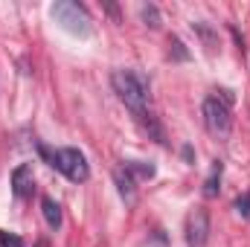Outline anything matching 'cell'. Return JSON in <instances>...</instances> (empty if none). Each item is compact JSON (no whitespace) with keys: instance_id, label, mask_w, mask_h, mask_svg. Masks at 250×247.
<instances>
[{"instance_id":"1","label":"cell","mask_w":250,"mask_h":247,"mask_svg":"<svg viewBox=\"0 0 250 247\" xmlns=\"http://www.w3.org/2000/svg\"><path fill=\"white\" fill-rule=\"evenodd\" d=\"M111 84L117 90V96L125 102V108L140 117L148 111V102H151V87H148V79L137 70H114L111 73Z\"/></svg>"},{"instance_id":"2","label":"cell","mask_w":250,"mask_h":247,"mask_svg":"<svg viewBox=\"0 0 250 247\" xmlns=\"http://www.w3.org/2000/svg\"><path fill=\"white\" fill-rule=\"evenodd\" d=\"M53 18L62 23L67 32H73V35H90V15H87L84 6H79L73 0L53 3Z\"/></svg>"},{"instance_id":"3","label":"cell","mask_w":250,"mask_h":247,"mask_svg":"<svg viewBox=\"0 0 250 247\" xmlns=\"http://www.w3.org/2000/svg\"><path fill=\"white\" fill-rule=\"evenodd\" d=\"M201 114H204V125H207V131H209L212 137H218V140L230 137V131H233V117H230V108H227L218 96H207Z\"/></svg>"},{"instance_id":"4","label":"cell","mask_w":250,"mask_h":247,"mask_svg":"<svg viewBox=\"0 0 250 247\" xmlns=\"http://www.w3.org/2000/svg\"><path fill=\"white\" fill-rule=\"evenodd\" d=\"M50 166H56L64 178H70L73 184H84L90 178V166H87V160H84V154L79 148H59V151H53V163Z\"/></svg>"},{"instance_id":"5","label":"cell","mask_w":250,"mask_h":247,"mask_svg":"<svg viewBox=\"0 0 250 247\" xmlns=\"http://www.w3.org/2000/svg\"><path fill=\"white\" fill-rule=\"evenodd\" d=\"M207 239H209V212L204 206H195L187 218V245L207 247Z\"/></svg>"},{"instance_id":"6","label":"cell","mask_w":250,"mask_h":247,"mask_svg":"<svg viewBox=\"0 0 250 247\" xmlns=\"http://www.w3.org/2000/svg\"><path fill=\"white\" fill-rule=\"evenodd\" d=\"M12 189H15V195L18 198H29L32 195V166L29 163H21L15 172H12Z\"/></svg>"},{"instance_id":"7","label":"cell","mask_w":250,"mask_h":247,"mask_svg":"<svg viewBox=\"0 0 250 247\" xmlns=\"http://www.w3.org/2000/svg\"><path fill=\"white\" fill-rule=\"evenodd\" d=\"M41 209H44L47 227H50V230H59V227H62V206H59L50 195H44V198H41Z\"/></svg>"},{"instance_id":"8","label":"cell","mask_w":250,"mask_h":247,"mask_svg":"<svg viewBox=\"0 0 250 247\" xmlns=\"http://www.w3.org/2000/svg\"><path fill=\"white\" fill-rule=\"evenodd\" d=\"M123 169L131 175V178H134V181H148V178H154V163H143V160H125Z\"/></svg>"},{"instance_id":"9","label":"cell","mask_w":250,"mask_h":247,"mask_svg":"<svg viewBox=\"0 0 250 247\" xmlns=\"http://www.w3.org/2000/svg\"><path fill=\"white\" fill-rule=\"evenodd\" d=\"M114 181H117V189H120V195H123L125 201L131 204V201H134V195H137V189H134V184H137V181H134V178L125 172L123 166L114 172Z\"/></svg>"},{"instance_id":"10","label":"cell","mask_w":250,"mask_h":247,"mask_svg":"<svg viewBox=\"0 0 250 247\" xmlns=\"http://www.w3.org/2000/svg\"><path fill=\"white\" fill-rule=\"evenodd\" d=\"M218 184H221V160L212 163V172H209V178L204 181V198H215L218 189H221Z\"/></svg>"},{"instance_id":"11","label":"cell","mask_w":250,"mask_h":247,"mask_svg":"<svg viewBox=\"0 0 250 247\" xmlns=\"http://www.w3.org/2000/svg\"><path fill=\"white\" fill-rule=\"evenodd\" d=\"M137 123L143 125V128H146V131H148V134H151V137H154L157 143H160V145H166V137H163V128H160V123H157V120H154V117H151L148 111H146V114H140V117H137Z\"/></svg>"},{"instance_id":"12","label":"cell","mask_w":250,"mask_h":247,"mask_svg":"<svg viewBox=\"0 0 250 247\" xmlns=\"http://www.w3.org/2000/svg\"><path fill=\"white\" fill-rule=\"evenodd\" d=\"M140 18H143V23H146V26H151V29H160V23H163L160 9H157L154 3H146V6L140 9Z\"/></svg>"},{"instance_id":"13","label":"cell","mask_w":250,"mask_h":247,"mask_svg":"<svg viewBox=\"0 0 250 247\" xmlns=\"http://www.w3.org/2000/svg\"><path fill=\"white\" fill-rule=\"evenodd\" d=\"M169 56H172L175 62H189V59H192V56H189V50L184 47V41H181V38H175V35L169 38Z\"/></svg>"},{"instance_id":"14","label":"cell","mask_w":250,"mask_h":247,"mask_svg":"<svg viewBox=\"0 0 250 247\" xmlns=\"http://www.w3.org/2000/svg\"><path fill=\"white\" fill-rule=\"evenodd\" d=\"M195 32H198V35L204 38V44H207L209 50H215V47H218V38H215V35H212L209 29H207V23H195Z\"/></svg>"},{"instance_id":"15","label":"cell","mask_w":250,"mask_h":247,"mask_svg":"<svg viewBox=\"0 0 250 247\" xmlns=\"http://www.w3.org/2000/svg\"><path fill=\"white\" fill-rule=\"evenodd\" d=\"M0 247H26V245H23V239H21V236L0 230Z\"/></svg>"},{"instance_id":"16","label":"cell","mask_w":250,"mask_h":247,"mask_svg":"<svg viewBox=\"0 0 250 247\" xmlns=\"http://www.w3.org/2000/svg\"><path fill=\"white\" fill-rule=\"evenodd\" d=\"M236 212H239L242 218H250V192H245V195L236 201Z\"/></svg>"},{"instance_id":"17","label":"cell","mask_w":250,"mask_h":247,"mask_svg":"<svg viewBox=\"0 0 250 247\" xmlns=\"http://www.w3.org/2000/svg\"><path fill=\"white\" fill-rule=\"evenodd\" d=\"M184 157H187L189 163H192V145H184Z\"/></svg>"}]
</instances>
